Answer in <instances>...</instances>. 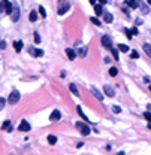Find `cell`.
Wrapping results in <instances>:
<instances>
[{
	"label": "cell",
	"instance_id": "cell-1",
	"mask_svg": "<svg viewBox=\"0 0 151 155\" xmlns=\"http://www.w3.org/2000/svg\"><path fill=\"white\" fill-rule=\"evenodd\" d=\"M12 9H14V6H12L9 0H0V12L9 15L12 12Z\"/></svg>",
	"mask_w": 151,
	"mask_h": 155
},
{
	"label": "cell",
	"instance_id": "cell-2",
	"mask_svg": "<svg viewBox=\"0 0 151 155\" xmlns=\"http://www.w3.org/2000/svg\"><path fill=\"white\" fill-rule=\"evenodd\" d=\"M21 99V94H20L18 90H12L9 94V97H8V103L9 105H15V103H18V100Z\"/></svg>",
	"mask_w": 151,
	"mask_h": 155
},
{
	"label": "cell",
	"instance_id": "cell-3",
	"mask_svg": "<svg viewBox=\"0 0 151 155\" xmlns=\"http://www.w3.org/2000/svg\"><path fill=\"white\" fill-rule=\"evenodd\" d=\"M75 127L81 131V134H82V136H88V134H90V131H91V130H90V127H88L85 122H76V124H75Z\"/></svg>",
	"mask_w": 151,
	"mask_h": 155
},
{
	"label": "cell",
	"instance_id": "cell-4",
	"mask_svg": "<svg viewBox=\"0 0 151 155\" xmlns=\"http://www.w3.org/2000/svg\"><path fill=\"white\" fill-rule=\"evenodd\" d=\"M100 42H102V46L105 48V49H112V40H111V37L109 36H102V39H100Z\"/></svg>",
	"mask_w": 151,
	"mask_h": 155
},
{
	"label": "cell",
	"instance_id": "cell-5",
	"mask_svg": "<svg viewBox=\"0 0 151 155\" xmlns=\"http://www.w3.org/2000/svg\"><path fill=\"white\" fill-rule=\"evenodd\" d=\"M20 15H21V12H20V8H18V6H14V9H12V12L9 14L11 19H12L14 23H17V21L20 19Z\"/></svg>",
	"mask_w": 151,
	"mask_h": 155
},
{
	"label": "cell",
	"instance_id": "cell-6",
	"mask_svg": "<svg viewBox=\"0 0 151 155\" xmlns=\"http://www.w3.org/2000/svg\"><path fill=\"white\" fill-rule=\"evenodd\" d=\"M30 128H32V125L26 121V119H23L21 121V124L18 125V131H24V133H27V131H30Z\"/></svg>",
	"mask_w": 151,
	"mask_h": 155
},
{
	"label": "cell",
	"instance_id": "cell-7",
	"mask_svg": "<svg viewBox=\"0 0 151 155\" xmlns=\"http://www.w3.org/2000/svg\"><path fill=\"white\" fill-rule=\"evenodd\" d=\"M60 118H61V112L60 110H52L50 115V121H52V122H57V121H60Z\"/></svg>",
	"mask_w": 151,
	"mask_h": 155
},
{
	"label": "cell",
	"instance_id": "cell-8",
	"mask_svg": "<svg viewBox=\"0 0 151 155\" xmlns=\"http://www.w3.org/2000/svg\"><path fill=\"white\" fill-rule=\"evenodd\" d=\"M90 91H91V94H93V96H94V97H96V99H97V100H99V101H103V94H102V92L99 91L97 88L91 87V88H90Z\"/></svg>",
	"mask_w": 151,
	"mask_h": 155
},
{
	"label": "cell",
	"instance_id": "cell-9",
	"mask_svg": "<svg viewBox=\"0 0 151 155\" xmlns=\"http://www.w3.org/2000/svg\"><path fill=\"white\" fill-rule=\"evenodd\" d=\"M103 92H105L108 97H114V96H115L114 88L111 87V85H105V87H103Z\"/></svg>",
	"mask_w": 151,
	"mask_h": 155
},
{
	"label": "cell",
	"instance_id": "cell-10",
	"mask_svg": "<svg viewBox=\"0 0 151 155\" xmlns=\"http://www.w3.org/2000/svg\"><path fill=\"white\" fill-rule=\"evenodd\" d=\"M69 8H70V6H69L67 3H63V5H60V8L57 9V14H59V15H64V14H66V12L69 11Z\"/></svg>",
	"mask_w": 151,
	"mask_h": 155
},
{
	"label": "cell",
	"instance_id": "cell-11",
	"mask_svg": "<svg viewBox=\"0 0 151 155\" xmlns=\"http://www.w3.org/2000/svg\"><path fill=\"white\" fill-rule=\"evenodd\" d=\"M66 54H67V58L70 60V61H73V60L76 58V52H75L72 48H66Z\"/></svg>",
	"mask_w": 151,
	"mask_h": 155
},
{
	"label": "cell",
	"instance_id": "cell-12",
	"mask_svg": "<svg viewBox=\"0 0 151 155\" xmlns=\"http://www.w3.org/2000/svg\"><path fill=\"white\" fill-rule=\"evenodd\" d=\"M23 42L21 40H15L14 42V49L17 51V52H21V51H23Z\"/></svg>",
	"mask_w": 151,
	"mask_h": 155
},
{
	"label": "cell",
	"instance_id": "cell-13",
	"mask_svg": "<svg viewBox=\"0 0 151 155\" xmlns=\"http://www.w3.org/2000/svg\"><path fill=\"white\" fill-rule=\"evenodd\" d=\"M28 52H32L35 57H42V55H43V51H42V49H35V48H30Z\"/></svg>",
	"mask_w": 151,
	"mask_h": 155
},
{
	"label": "cell",
	"instance_id": "cell-14",
	"mask_svg": "<svg viewBox=\"0 0 151 155\" xmlns=\"http://www.w3.org/2000/svg\"><path fill=\"white\" fill-rule=\"evenodd\" d=\"M103 19H105V23H108V24H111L112 21H114V17L109 14V12H105L103 14Z\"/></svg>",
	"mask_w": 151,
	"mask_h": 155
},
{
	"label": "cell",
	"instance_id": "cell-15",
	"mask_svg": "<svg viewBox=\"0 0 151 155\" xmlns=\"http://www.w3.org/2000/svg\"><path fill=\"white\" fill-rule=\"evenodd\" d=\"M69 90H70V92H72L73 96H78L79 97V91H78V88H76L75 84H70V85H69Z\"/></svg>",
	"mask_w": 151,
	"mask_h": 155
},
{
	"label": "cell",
	"instance_id": "cell-16",
	"mask_svg": "<svg viewBox=\"0 0 151 155\" xmlns=\"http://www.w3.org/2000/svg\"><path fill=\"white\" fill-rule=\"evenodd\" d=\"M142 48H144V52H145V54L151 58V45H150V43H144Z\"/></svg>",
	"mask_w": 151,
	"mask_h": 155
},
{
	"label": "cell",
	"instance_id": "cell-17",
	"mask_svg": "<svg viewBox=\"0 0 151 155\" xmlns=\"http://www.w3.org/2000/svg\"><path fill=\"white\" fill-rule=\"evenodd\" d=\"M28 19L32 21V23H35L37 19V12L36 11H30V14H28Z\"/></svg>",
	"mask_w": 151,
	"mask_h": 155
},
{
	"label": "cell",
	"instance_id": "cell-18",
	"mask_svg": "<svg viewBox=\"0 0 151 155\" xmlns=\"http://www.w3.org/2000/svg\"><path fill=\"white\" fill-rule=\"evenodd\" d=\"M2 130H6V131H12V127H11V121H9V119L3 122V125H2Z\"/></svg>",
	"mask_w": 151,
	"mask_h": 155
},
{
	"label": "cell",
	"instance_id": "cell-19",
	"mask_svg": "<svg viewBox=\"0 0 151 155\" xmlns=\"http://www.w3.org/2000/svg\"><path fill=\"white\" fill-rule=\"evenodd\" d=\"M103 5H94V12H96V15H102L103 14V8H102Z\"/></svg>",
	"mask_w": 151,
	"mask_h": 155
},
{
	"label": "cell",
	"instance_id": "cell-20",
	"mask_svg": "<svg viewBox=\"0 0 151 155\" xmlns=\"http://www.w3.org/2000/svg\"><path fill=\"white\" fill-rule=\"evenodd\" d=\"M48 143H50V145H55V143H57V136L50 134V136H48Z\"/></svg>",
	"mask_w": 151,
	"mask_h": 155
},
{
	"label": "cell",
	"instance_id": "cell-21",
	"mask_svg": "<svg viewBox=\"0 0 151 155\" xmlns=\"http://www.w3.org/2000/svg\"><path fill=\"white\" fill-rule=\"evenodd\" d=\"M87 52H88V49H87V46H82V48H81V49L78 51V54H79V57H85V55H87Z\"/></svg>",
	"mask_w": 151,
	"mask_h": 155
},
{
	"label": "cell",
	"instance_id": "cell-22",
	"mask_svg": "<svg viewBox=\"0 0 151 155\" xmlns=\"http://www.w3.org/2000/svg\"><path fill=\"white\" fill-rule=\"evenodd\" d=\"M129 6H130L132 9H136L138 6H139V2H138V0H129Z\"/></svg>",
	"mask_w": 151,
	"mask_h": 155
},
{
	"label": "cell",
	"instance_id": "cell-23",
	"mask_svg": "<svg viewBox=\"0 0 151 155\" xmlns=\"http://www.w3.org/2000/svg\"><path fill=\"white\" fill-rule=\"evenodd\" d=\"M76 110H78V113H79V116H81V118H82V119H85V121H88V118L85 116V113H84V112H82V109H81V106H78V107H76Z\"/></svg>",
	"mask_w": 151,
	"mask_h": 155
},
{
	"label": "cell",
	"instance_id": "cell-24",
	"mask_svg": "<svg viewBox=\"0 0 151 155\" xmlns=\"http://www.w3.org/2000/svg\"><path fill=\"white\" fill-rule=\"evenodd\" d=\"M118 51H121V52H129V46L120 43V45H118Z\"/></svg>",
	"mask_w": 151,
	"mask_h": 155
},
{
	"label": "cell",
	"instance_id": "cell-25",
	"mask_svg": "<svg viewBox=\"0 0 151 155\" xmlns=\"http://www.w3.org/2000/svg\"><path fill=\"white\" fill-rule=\"evenodd\" d=\"M139 6H141V11H142V14H148V8H147V5H144L142 2H139Z\"/></svg>",
	"mask_w": 151,
	"mask_h": 155
},
{
	"label": "cell",
	"instance_id": "cell-26",
	"mask_svg": "<svg viewBox=\"0 0 151 155\" xmlns=\"http://www.w3.org/2000/svg\"><path fill=\"white\" fill-rule=\"evenodd\" d=\"M39 14L42 15V18H46V11L43 6H39Z\"/></svg>",
	"mask_w": 151,
	"mask_h": 155
},
{
	"label": "cell",
	"instance_id": "cell-27",
	"mask_svg": "<svg viewBox=\"0 0 151 155\" xmlns=\"http://www.w3.org/2000/svg\"><path fill=\"white\" fill-rule=\"evenodd\" d=\"M33 37H35V43H41V36H39V33L37 32L33 33Z\"/></svg>",
	"mask_w": 151,
	"mask_h": 155
},
{
	"label": "cell",
	"instance_id": "cell-28",
	"mask_svg": "<svg viewBox=\"0 0 151 155\" xmlns=\"http://www.w3.org/2000/svg\"><path fill=\"white\" fill-rule=\"evenodd\" d=\"M109 75H111V76H117V75H118V70H117V67H111V69H109Z\"/></svg>",
	"mask_w": 151,
	"mask_h": 155
},
{
	"label": "cell",
	"instance_id": "cell-29",
	"mask_svg": "<svg viewBox=\"0 0 151 155\" xmlns=\"http://www.w3.org/2000/svg\"><path fill=\"white\" fill-rule=\"evenodd\" d=\"M90 21H91V23L94 24V25H100V24H102L100 21H99V19L96 18V17H91V18H90Z\"/></svg>",
	"mask_w": 151,
	"mask_h": 155
},
{
	"label": "cell",
	"instance_id": "cell-30",
	"mask_svg": "<svg viewBox=\"0 0 151 155\" xmlns=\"http://www.w3.org/2000/svg\"><path fill=\"white\" fill-rule=\"evenodd\" d=\"M111 52H112V55H114V58H115V60H118V58H120L118 51H117V49H114V48H112V49H111Z\"/></svg>",
	"mask_w": 151,
	"mask_h": 155
},
{
	"label": "cell",
	"instance_id": "cell-31",
	"mask_svg": "<svg viewBox=\"0 0 151 155\" xmlns=\"http://www.w3.org/2000/svg\"><path fill=\"white\" fill-rule=\"evenodd\" d=\"M6 105V100L3 99V97H0V110H3V107H5Z\"/></svg>",
	"mask_w": 151,
	"mask_h": 155
},
{
	"label": "cell",
	"instance_id": "cell-32",
	"mask_svg": "<svg viewBox=\"0 0 151 155\" xmlns=\"http://www.w3.org/2000/svg\"><path fill=\"white\" fill-rule=\"evenodd\" d=\"M144 118H145L147 121H150V122H151V112H145V113H144Z\"/></svg>",
	"mask_w": 151,
	"mask_h": 155
},
{
	"label": "cell",
	"instance_id": "cell-33",
	"mask_svg": "<svg viewBox=\"0 0 151 155\" xmlns=\"http://www.w3.org/2000/svg\"><path fill=\"white\" fill-rule=\"evenodd\" d=\"M112 110H114V113H120V112H121V107H120V106H112Z\"/></svg>",
	"mask_w": 151,
	"mask_h": 155
},
{
	"label": "cell",
	"instance_id": "cell-34",
	"mask_svg": "<svg viewBox=\"0 0 151 155\" xmlns=\"http://www.w3.org/2000/svg\"><path fill=\"white\" fill-rule=\"evenodd\" d=\"M130 57H132V58H139V54H138V51H132Z\"/></svg>",
	"mask_w": 151,
	"mask_h": 155
},
{
	"label": "cell",
	"instance_id": "cell-35",
	"mask_svg": "<svg viewBox=\"0 0 151 155\" xmlns=\"http://www.w3.org/2000/svg\"><path fill=\"white\" fill-rule=\"evenodd\" d=\"M0 49H6V42L0 40Z\"/></svg>",
	"mask_w": 151,
	"mask_h": 155
},
{
	"label": "cell",
	"instance_id": "cell-36",
	"mask_svg": "<svg viewBox=\"0 0 151 155\" xmlns=\"http://www.w3.org/2000/svg\"><path fill=\"white\" fill-rule=\"evenodd\" d=\"M124 33H126V36H127L129 39H130V37H132V32H129L127 28H126V30H124Z\"/></svg>",
	"mask_w": 151,
	"mask_h": 155
},
{
	"label": "cell",
	"instance_id": "cell-37",
	"mask_svg": "<svg viewBox=\"0 0 151 155\" xmlns=\"http://www.w3.org/2000/svg\"><path fill=\"white\" fill-rule=\"evenodd\" d=\"M132 34H138V28H136V27L132 28Z\"/></svg>",
	"mask_w": 151,
	"mask_h": 155
},
{
	"label": "cell",
	"instance_id": "cell-38",
	"mask_svg": "<svg viewBox=\"0 0 151 155\" xmlns=\"http://www.w3.org/2000/svg\"><path fill=\"white\" fill-rule=\"evenodd\" d=\"M99 2H100V5H106V2H108V0H99Z\"/></svg>",
	"mask_w": 151,
	"mask_h": 155
},
{
	"label": "cell",
	"instance_id": "cell-39",
	"mask_svg": "<svg viewBox=\"0 0 151 155\" xmlns=\"http://www.w3.org/2000/svg\"><path fill=\"white\" fill-rule=\"evenodd\" d=\"M90 3H91V5H96V0H90Z\"/></svg>",
	"mask_w": 151,
	"mask_h": 155
},
{
	"label": "cell",
	"instance_id": "cell-40",
	"mask_svg": "<svg viewBox=\"0 0 151 155\" xmlns=\"http://www.w3.org/2000/svg\"><path fill=\"white\" fill-rule=\"evenodd\" d=\"M118 155H124V152H118Z\"/></svg>",
	"mask_w": 151,
	"mask_h": 155
},
{
	"label": "cell",
	"instance_id": "cell-41",
	"mask_svg": "<svg viewBox=\"0 0 151 155\" xmlns=\"http://www.w3.org/2000/svg\"><path fill=\"white\" fill-rule=\"evenodd\" d=\"M148 5H151V0H148Z\"/></svg>",
	"mask_w": 151,
	"mask_h": 155
},
{
	"label": "cell",
	"instance_id": "cell-42",
	"mask_svg": "<svg viewBox=\"0 0 151 155\" xmlns=\"http://www.w3.org/2000/svg\"><path fill=\"white\" fill-rule=\"evenodd\" d=\"M150 91H151V85H150Z\"/></svg>",
	"mask_w": 151,
	"mask_h": 155
},
{
	"label": "cell",
	"instance_id": "cell-43",
	"mask_svg": "<svg viewBox=\"0 0 151 155\" xmlns=\"http://www.w3.org/2000/svg\"><path fill=\"white\" fill-rule=\"evenodd\" d=\"M11 155H12V154H11Z\"/></svg>",
	"mask_w": 151,
	"mask_h": 155
}]
</instances>
